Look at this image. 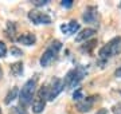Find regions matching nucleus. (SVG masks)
<instances>
[{"instance_id":"obj_1","label":"nucleus","mask_w":121,"mask_h":114,"mask_svg":"<svg viewBox=\"0 0 121 114\" xmlns=\"http://www.w3.org/2000/svg\"><path fill=\"white\" fill-rule=\"evenodd\" d=\"M121 53V36H114L106 44H104L98 51V58L101 61H108Z\"/></svg>"},{"instance_id":"obj_2","label":"nucleus","mask_w":121,"mask_h":114,"mask_svg":"<svg viewBox=\"0 0 121 114\" xmlns=\"http://www.w3.org/2000/svg\"><path fill=\"white\" fill-rule=\"evenodd\" d=\"M36 91V78L28 79L26 83L23 85L22 90L19 91V101H20V106L26 107V106L31 105L34 101V95Z\"/></svg>"},{"instance_id":"obj_3","label":"nucleus","mask_w":121,"mask_h":114,"mask_svg":"<svg viewBox=\"0 0 121 114\" xmlns=\"http://www.w3.org/2000/svg\"><path fill=\"white\" fill-rule=\"evenodd\" d=\"M87 69L85 66H77L67 71V74L63 78V85L67 89H74L75 86H78V83L83 79V77L86 75Z\"/></svg>"},{"instance_id":"obj_4","label":"nucleus","mask_w":121,"mask_h":114,"mask_svg":"<svg viewBox=\"0 0 121 114\" xmlns=\"http://www.w3.org/2000/svg\"><path fill=\"white\" fill-rule=\"evenodd\" d=\"M60 48H62V43H60L59 40H52L51 43L48 44V47L44 50V53L42 54V57H40V61H39L40 62V66L42 67L50 66L52 62L56 59Z\"/></svg>"},{"instance_id":"obj_5","label":"nucleus","mask_w":121,"mask_h":114,"mask_svg":"<svg viewBox=\"0 0 121 114\" xmlns=\"http://www.w3.org/2000/svg\"><path fill=\"white\" fill-rule=\"evenodd\" d=\"M48 101V86H43L36 93L34 101H32V111L35 114L42 113L46 107V102Z\"/></svg>"},{"instance_id":"obj_6","label":"nucleus","mask_w":121,"mask_h":114,"mask_svg":"<svg viewBox=\"0 0 121 114\" xmlns=\"http://www.w3.org/2000/svg\"><path fill=\"white\" fill-rule=\"evenodd\" d=\"M98 99V97L97 95H90V97H83L81 101L77 102V105H75V109L79 111V113H87V111H90L93 105L95 103V101Z\"/></svg>"},{"instance_id":"obj_7","label":"nucleus","mask_w":121,"mask_h":114,"mask_svg":"<svg viewBox=\"0 0 121 114\" xmlns=\"http://www.w3.org/2000/svg\"><path fill=\"white\" fill-rule=\"evenodd\" d=\"M63 89H65L63 81L59 78H54L51 85L48 86V101H54L56 97L63 91Z\"/></svg>"},{"instance_id":"obj_8","label":"nucleus","mask_w":121,"mask_h":114,"mask_svg":"<svg viewBox=\"0 0 121 114\" xmlns=\"http://www.w3.org/2000/svg\"><path fill=\"white\" fill-rule=\"evenodd\" d=\"M28 19L34 24H50L51 23V18L48 16L47 13H43L40 11H36V9L28 12Z\"/></svg>"},{"instance_id":"obj_9","label":"nucleus","mask_w":121,"mask_h":114,"mask_svg":"<svg viewBox=\"0 0 121 114\" xmlns=\"http://www.w3.org/2000/svg\"><path fill=\"white\" fill-rule=\"evenodd\" d=\"M82 19L86 23H90V24H97V19H98V12H97V8L93 7V5H89L86 7L85 12L82 15Z\"/></svg>"},{"instance_id":"obj_10","label":"nucleus","mask_w":121,"mask_h":114,"mask_svg":"<svg viewBox=\"0 0 121 114\" xmlns=\"http://www.w3.org/2000/svg\"><path fill=\"white\" fill-rule=\"evenodd\" d=\"M60 30L63 34L66 35H71V34H77L79 31V23L77 20H71V22L66 23V24H62L60 26Z\"/></svg>"},{"instance_id":"obj_11","label":"nucleus","mask_w":121,"mask_h":114,"mask_svg":"<svg viewBox=\"0 0 121 114\" xmlns=\"http://www.w3.org/2000/svg\"><path fill=\"white\" fill-rule=\"evenodd\" d=\"M17 43L24 44V46H34L35 42H36V36L34 34H30V32H26V34H22L16 39Z\"/></svg>"},{"instance_id":"obj_12","label":"nucleus","mask_w":121,"mask_h":114,"mask_svg":"<svg viewBox=\"0 0 121 114\" xmlns=\"http://www.w3.org/2000/svg\"><path fill=\"white\" fill-rule=\"evenodd\" d=\"M94 34H95V30H94V28H85V30H82V31H81V32L77 35L75 40H77V42H83V40H87L89 38L94 36Z\"/></svg>"},{"instance_id":"obj_13","label":"nucleus","mask_w":121,"mask_h":114,"mask_svg":"<svg viewBox=\"0 0 121 114\" xmlns=\"http://www.w3.org/2000/svg\"><path fill=\"white\" fill-rule=\"evenodd\" d=\"M17 94H19V89L17 87H12V90H9L8 94H7V97H5V99H4V103L5 105H9L11 102L15 99L17 97Z\"/></svg>"},{"instance_id":"obj_14","label":"nucleus","mask_w":121,"mask_h":114,"mask_svg":"<svg viewBox=\"0 0 121 114\" xmlns=\"http://www.w3.org/2000/svg\"><path fill=\"white\" fill-rule=\"evenodd\" d=\"M11 71H12V74H15V75H20L23 73V63H20V62L13 63L12 66H11Z\"/></svg>"},{"instance_id":"obj_15","label":"nucleus","mask_w":121,"mask_h":114,"mask_svg":"<svg viewBox=\"0 0 121 114\" xmlns=\"http://www.w3.org/2000/svg\"><path fill=\"white\" fill-rule=\"evenodd\" d=\"M16 31V24L12 22H9L8 23V26H7V36L8 38H11V39H15L13 38V32Z\"/></svg>"},{"instance_id":"obj_16","label":"nucleus","mask_w":121,"mask_h":114,"mask_svg":"<svg viewBox=\"0 0 121 114\" xmlns=\"http://www.w3.org/2000/svg\"><path fill=\"white\" fill-rule=\"evenodd\" d=\"M95 43H97V40H90V42H86V43H85V46H82V47H81V50H82V51H87V53H89L91 48L95 46Z\"/></svg>"},{"instance_id":"obj_17","label":"nucleus","mask_w":121,"mask_h":114,"mask_svg":"<svg viewBox=\"0 0 121 114\" xmlns=\"http://www.w3.org/2000/svg\"><path fill=\"white\" fill-rule=\"evenodd\" d=\"M11 114H27V111L23 107H19V106H16V107H12V110H11Z\"/></svg>"},{"instance_id":"obj_18","label":"nucleus","mask_w":121,"mask_h":114,"mask_svg":"<svg viewBox=\"0 0 121 114\" xmlns=\"http://www.w3.org/2000/svg\"><path fill=\"white\" fill-rule=\"evenodd\" d=\"M73 98H74V101H81V99H82L83 98V95H82V90H81V89H78L77 91L74 93L73 94Z\"/></svg>"},{"instance_id":"obj_19","label":"nucleus","mask_w":121,"mask_h":114,"mask_svg":"<svg viewBox=\"0 0 121 114\" xmlns=\"http://www.w3.org/2000/svg\"><path fill=\"white\" fill-rule=\"evenodd\" d=\"M5 54H7V46L3 42H0V58L5 57Z\"/></svg>"},{"instance_id":"obj_20","label":"nucleus","mask_w":121,"mask_h":114,"mask_svg":"<svg viewBox=\"0 0 121 114\" xmlns=\"http://www.w3.org/2000/svg\"><path fill=\"white\" fill-rule=\"evenodd\" d=\"M113 114H121V102L120 103H116V105L112 107Z\"/></svg>"},{"instance_id":"obj_21","label":"nucleus","mask_w":121,"mask_h":114,"mask_svg":"<svg viewBox=\"0 0 121 114\" xmlns=\"http://www.w3.org/2000/svg\"><path fill=\"white\" fill-rule=\"evenodd\" d=\"M60 4H62V7H65V8H70V7H73L74 1L73 0H63Z\"/></svg>"},{"instance_id":"obj_22","label":"nucleus","mask_w":121,"mask_h":114,"mask_svg":"<svg viewBox=\"0 0 121 114\" xmlns=\"http://www.w3.org/2000/svg\"><path fill=\"white\" fill-rule=\"evenodd\" d=\"M32 3L39 7V5H46L48 3V0H36V1H32Z\"/></svg>"},{"instance_id":"obj_23","label":"nucleus","mask_w":121,"mask_h":114,"mask_svg":"<svg viewBox=\"0 0 121 114\" xmlns=\"http://www.w3.org/2000/svg\"><path fill=\"white\" fill-rule=\"evenodd\" d=\"M11 51H12V53H15V54H16V57H19V55H22V51H19L17 48H12Z\"/></svg>"},{"instance_id":"obj_24","label":"nucleus","mask_w":121,"mask_h":114,"mask_svg":"<svg viewBox=\"0 0 121 114\" xmlns=\"http://www.w3.org/2000/svg\"><path fill=\"white\" fill-rule=\"evenodd\" d=\"M97 114H108V110L106 109H99L98 111H97Z\"/></svg>"},{"instance_id":"obj_25","label":"nucleus","mask_w":121,"mask_h":114,"mask_svg":"<svg viewBox=\"0 0 121 114\" xmlns=\"http://www.w3.org/2000/svg\"><path fill=\"white\" fill-rule=\"evenodd\" d=\"M114 75H116V77H118V78H121V67L116 70V73H114Z\"/></svg>"},{"instance_id":"obj_26","label":"nucleus","mask_w":121,"mask_h":114,"mask_svg":"<svg viewBox=\"0 0 121 114\" xmlns=\"http://www.w3.org/2000/svg\"><path fill=\"white\" fill-rule=\"evenodd\" d=\"M1 74H3V71H1V67H0V77H1Z\"/></svg>"},{"instance_id":"obj_27","label":"nucleus","mask_w":121,"mask_h":114,"mask_svg":"<svg viewBox=\"0 0 121 114\" xmlns=\"http://www.w3.org/2000/svg\"><path fill=\"white\" fill-rule=\"evenodd\" d=\"M0 114H3V113H1V110H0Z\"/></svg>"}]
</instances>
